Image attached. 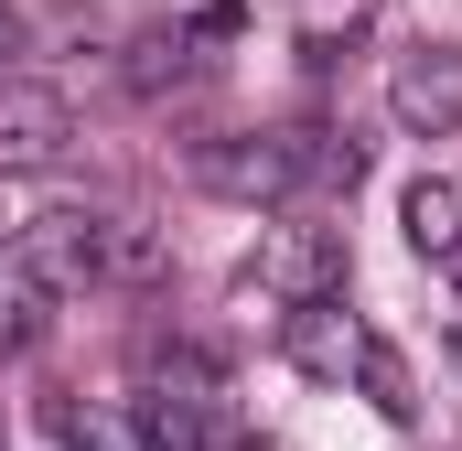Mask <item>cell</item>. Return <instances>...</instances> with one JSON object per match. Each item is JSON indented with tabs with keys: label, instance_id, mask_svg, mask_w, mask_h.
Instances as JSON below:
<instances>
[{
	"label": "cell",
	"instance_id": "cell-1",
	"mask_svg": "<svg viewBox=\"0 0 462 451\" xmlns=\"http://www.w3.org/2000/svg\"><path fill=\"white\" fill-rule=\"evenodd\" d=\"M247 280H258L269 301L312 312V301H334V290H345V236H334V226L280 216V226H258V258H247Z\"/></svg>",
	"mask_w": 462,
	"mask_h": 451
},
{
	"label": "cell",
	"instance_id": "cell-2",
	"mask_svg": "<svg viewBox=\"0 0 462 451\" xmlns=\"http://www.w3.org/2000/svg\"><path fill=\"white\" fill-rule=\"evenodd\" d=\"M11 258L65 301V290H97L108 280V216H87V205H54V216H32L11 236Z\"/></svg>",
	"mask_w": 462,
	"mask_h": 451
},
{
	"label": "cell",
	"instance_id": "cell-3",
	"mask_svg": "<svg viewBox=\"0 0 462 451\" xmlns=\"http://www.w3.org/2000/svg\"><path fill=\"white\" fill-rule=\"evenodd\" d=\"M194 183L205 194H236V205H291L301 194L291 129H269V140H194Z\"/></svg>",
	"mask_w": 462,
	"mask_h": 451
},
{
	"label": "cell",
	"instance_id": "cell-4",
	"mask_svg": "<svg viewBox=\"0 0 462 451\" xmlns=\"http://www.w3.org/2000/svg\"><path fill=\"white\" fill-rule=\"evenodd\" d=\"M387 108H398V129H420V140L462 129V54L452 43H420V54L387 76Z\"/></svg>",
	"mask_w": 462,
	"mask_h": 451
},
{
	"label": "cell",
	"instance_id": "cell-5",
	"mask_svg": "<svg viewBox=\"0 0 462 451\" xmlns=\"http://www.w3.org/2000/svg\"><path fill=\"white\" fill-rule=\"evenodd\" d=\"M65 140H76L65 87H43V76H0V161H54Z\"/></svg>",
	"mask_w": 462,
	"mask_h": 451
},
{
	"label": "cell",
	"instance_id": "cell-6",
	"mask_svg": "<svg viewBox=\"0 0 462 451\" xmlns=\"http://www.w3.org/2000/svg\"><path fill=\"white\" fill-rule=\"evenodd\" d=\"M54 430H65V451H151V409L140 398H65Z\"/></svg>",
	"mask_w": 462,
	"mask_h": 451
},
{
	"label": "cell",
	"instance_id": "cell-7",
	"mask_svg": "<svg viewBox=\"0 0 462 451\" xmlns=\"http://www.w3.org/2000/svg\"><path fill=\"white\" fill-rule=\"evenodd\" d=\"M43 323H54V290H43V280L0 247V354H32V344H43Z\"/></svg>",
	"mask_w": 462,
	"mask_h": 451
},
{
	"label": "cell",
	"instance_id": "cell-8",
	"mask_svg": "<svg viewBox=\"0 0 462 451\" xmlns=\"http://www.w3.org/2000/svg\"><path fill=\"white\" fill-rule=\"evenodd\" d=\"M365 344H376V334H355V323L334 312V301H312V312H291V354H301L312 376H345V365L365 354Z\"/></svg>",
	"mask_w": 462,
	"mask_h": 451
},
{
	"label": "cell",
	"instance_id": "cell-9",
	"mask_svg": "<svg viewBox=\"0 0 462 451\" xmlns=\"http://www.w3.org/2000/svg\"><path fill=\"white\" fill-rule=\"evenodd\" d=\"M398 216H409V247H420V258H452V247H462V194L441 183V172H420Z\"/></svg>",
	"mask_w": 462,
	"mask_h": 451
},
{
	"label": "cell",
	"instance_id": "cell-10",
	"mask_svg": "<svg viewBox=\"0 0 462 451\" xmlns=\"http://www.w3.org/2000/svg\"><path fill=\"white\" fill-rule=\"evenodd\" d=\"M291 161H301V183H355L365 172V151L334 140V129H291Z\"/></svg>",
	"mask_w": 462,
	"mask_h": 451
},
{
	"label": "cell",
	"instance_id": "cell-11",
	"mask_svg": "<svg viewBox=\"0 0 462 451\" xmlns=\"http://www.w3.org/2000/svg\"><path fill=\"white\" fill-rule=\"evenodd\" d=\"M355 376H365V398H376L387 419H409V409H420V398H409V365H398L387 344H365V354H355Z\"/></svg>",
	"mask_w": 462,
	"mask_h": 451
},
{
	"label": "cell",
	"instance_id": "cell-12",
	"mask_svg": "<svg viewBox=\"0 0 462 451\" xmlns=\"http://www.w3.org/2000/svg\"><path fill=\"white\" fill-rule=\"evenodd\" d=\"M11 43H22V22H11V0H0V54H11ZM0 76H11V65H0Z\"/></svg>",
	"mask_w": 462,
	"mask_h": 451
},
{
	"label": "cell",
	"instance_id": "cell-13",
	"mask_svg": "<svg viewBox=\"0 0 462 451\" xmlns=\"http://www.w3.org/2000/svg\"><path fill=\"white\" fill-rule=\"evenodd\" d=\"M452 280H462V247H452Z\"/></svg>",
	"mask_w": 462,
	"mask_h": 451
},
{
	"label": "cell",
	"instance_id": "cell-14",
	"mask_svg": "<svg viewBox=\"0 0 462 451\" xmlns=\"http://www.w3.org/2000/svg\"><path fill=\"white\" fill-rule=\"evenodd\" d=\"M247 451H280V441H247Z\"/></svg>",
	"mask_w": 462,
	"mask_h": 451
}]
</instances>
